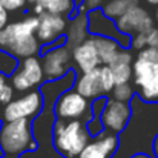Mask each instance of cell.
<instances>
[{
  "mask_svg": "<svg viewBox=\"0 0 158 158\" xmlns=\"http://www.w3.org/2000/svg\"><path fill=\"white\" fill-rule=\"evenodd\" d=\"M39 17H26L25 20L9 23L0 29V49L17 58L34 57L39 52V39L35 35Z\"/></svg>",
  "mask_w": 158,
  "mask_h": 158,
  "instance_id": "cell-1",
  "label": "cell"
},
{
  "mask_svg": "<svg viewBox=\"0 0 158 158\" xmlns=\"http://www.w3.org/2000/svg\"><path fill=\"white\" fill-rule=\"evenodd\" d=\"M89 143L88 127L81 120H60L54 127V146L66 158H77Z\"/></svg>",
  "mask_w": 158,
  "mask_h": 158,
  "instance_id": "cell-2",
  "label": "cell"
},
{
  "mask_svg": "<svg viewBox=\"0 0 158 158\" xmlns=\"http://www.w3.org/2000/svg\"><path fill=\"white\" fill-rule=\"evenodd\" d=\"M37 148L32 137L31 121L26 120H12L5 121L0 127V149L6 155H20Z\"/></svg>",
  "mask_w": 158,
  "mask_h": 158,
  "instance_id": "cell-3",
  "label": "cell"
},
{
  "mask_svg": "<svg viewBox=\"0 0 158 158\" xmlns=\"http://www.w3.org/2000/svg\"><path fill=\"white\" fill-rule=\"evenodd\" d=\"M114 86H115V78L112 75V71L107 64H105L92 71L81 72V75L75 83V91H78L83 97L89 100L112 92Z\"/></svg>",
  "mask_w": 158,
  "mask_h": 158,
  "instance_id": "cell-4",
  "label": "cell"
},
{
  "mask_svg": "<svg viewBox=\"0 0 158 158\" xmlns=\"http://www.w3.org/2000/svg\"><path fill=\"white\" fill-rule=\"evenodd\" d=\"M134 68V83L138 92L146 102L158 100V61H149L137 58L132 64Z\"/></svg>",
  "mask_w": 158,
  "mask_h": 158,
  "instance_id": "cell-5",
  "label": "cell"
},
{
  "mask_svg": "<svg viewBox=\"0 0 158 158\" xmlns=\"http://www.w3.org/2000/svg\"><path fill=\"white\" fill-rule=\"evenodd\" d=\"M43 77H45V71L40 60L35 57H28V58H22L20 68L12 75L11 83L14 89L25 92L39 86L43 81Z\"/></svg>",
  "mask_w": 158,
  "mask_h": 158,
  "instance_id": "cell-6",
  "label": "cell"
},
{
  "mask_svg": "<svg viewBox=\"0 0 158 158\" xmlns=\"http://www.w3.org/2000/svg\"><path fill=\"white\" fill-rule=\"evenodd\" d=\"M115 25H117V29H118L120 34H127V35L148 34L149 31H152L155 28L154 26V19L140 5L129 9L121 17H118Z\"/></svg>",
  "mask_w": 158,
  "mask_h": 158,
  "instance_id": "cell-7",
  "label": "cell"
},
{
  "mask_svg": "<svg viewBox=\"0 0 158 158\" xmlns=\"http://www.w3.org/2000/svg\"><path fill=\"white\" fill-rule=\"evenodd\" d=\"M43 106V98L42 94L34 91L29 92L17 100L9 102L5 110H3V117L5 121H12V120H29L31 117L37 115L42 110Z\"/></svg>",
  "mask_w": 158,
  "mask_h": 158,
  "instance_id": "cell-8",
  "label": "cell"
},
{
  "mask_svg": "<svg viewBox=\"0 0 158 158\" xmlns=\"http://www.w3.org/2000/svg\"><path fill=\"white\" fill-rule=\"evenodd\" d=\"M88 110V98L72 89L60 95L55 103V115L60 120H80Z\"/></svg>",
  "mask_w": 158,
  "mask_h": 158,
  "instance_id": "cell-9",
  "label": "cell"
},
{
  "mask_svg": "<svg viewBox=\"0 0 158 158\" xmlns=\"http://www.w3.org/2000/svg\"><path fill=\"white\" fill-rule=\"evenodd\" d=\"M72 55L68 46H58L43 55V71L45 77L49 80H57L63 77L71 68Z\"/></svg>",
  "mask_w": 158,
  "mask_h": 158,
  "instance_id": "cell-10",
  "label": "cell"
},
{
  "mask_svg": "<svg viewBox=\"0 0 158 158\" xmlns=\"http://www.w3.org/2000/svg\"><path fill=\"white\" fill-rule=\"evenodd\" d=\"M129 118H131V107L124 102H118L112 98L103 107L102 123L106 129L112 131L114 134L121 132L126 127Z\"/></svg>",
  "mask_w": 158,
  "mask_h": 158,
  "instance_id": "cell-11",
  "label": "cell"
},
{
  "mask_svg": "<svg viewBox=\"0 0 158 158\" xmlns=\"http://www.w3.org/2000/svg\"><path fill=\"white\" fill-rule=\"evenodd\" d=\"M64 28H66V20L63 15L52 14V12H43L39 15V26H37L35 35L39 42L51 43L61 35Z\"/></svg>",
  "mask_w": 158,
  "mask_h": 158,
  "instance_id": "cell-12",
  "label": "cell"
},
{
  "mask_svg": "<svg viewBox=\"0 0 158 158\" xmlns=\"http://www.w3.org/2000/svg\"><path fill=\"white\" fill-rule=\"evenodd\" d=\"M72 58H74V61L77 63V66L80 68L81 72L92 71V69L98 68L100 63H102L98 51H97V46H95V42H94L92 37L86 39L83 43H80L78 46L74 48Z\"/></svg>",
  "mask_w": 158,
  "mask_h": 158,
  "instance_id": "cell-13",
  "label": "cell"
},
{
  "mask_svg": "<svg viewBox=\"0 0 158 158\" xmlns=\"http://www.w3.org/2000/svg\"><path fill=\"white\" fill-rule=\"evenodd\" d=\"M118 146V140L114 134L103 135L94 141H89L77 158H112Z\"/></svg>",
  "mask_w": 158,
  "mask_h": 158,
  "instance_id": "cell-14",
  "label": "cell"
},
{
  "mask_svg": "<svg viewBox=\"0 0 158 158\" xmlns=\"http://www.w3.org/2000/svg\"><path fill=\"white\" fill-rule=\"evenodd\" d=\"M112 71V75L115 78V85L118 83H127L134 77V68H132V54L129 51H120L115 60L107 64Z\"/></svg>",
  "mask_w": 158,
  "mask_h": 158,
  "instance_id": "cell-15",
  "label": "cell"
},
{
  "mask_svg": "<svg viewBox=\"0 0 158 158\" xmlns=\"http://www.w3.org/2000/svg\"><path fill=\"white\" fill-rule=\"evenodd\" d=\"M88 20H89V31L95 35H106V37H112L109 29H117L115 22H112V19H109L105 15V12L102 9H94L89 11L88 14ZM118 31V29H117Z\"/></svg>",
  "mask_w": 158,
  "mask_h": 158,
  "instance_id": "cell-16",
  "label": "cell"
},
{
  "mask_svg": "<svg viewBox=\"0 0 158 158\" xmlns=\"http://www.w3.org/2000/svg\"><path fill=\"white\" fill-rule=\"evenodd\" d=\"M88 31H89V20L88 15L85 14H78L77 17L72 19L69 29H68V46L75 48L80 43H83L88 39Z\"/></svg>",
  "mask_w": 158,
  "mask_h": 158,
  "instance_id": "cell-17",
  "label": "cell"
},
{
  "mask_svg": "<svg viewBox=\"0 0 158 158\" xmlns=\"http://www.w3.org/2000/svg\"><path fill=\"white\" fill-rule=\"evenodd\" d=\"M94 42H95V46H97V51L100 55V60L103 64H110L115 57L118 55V52L121 51L120 49V43L110 37H106V35H94L92 37Z\"/></svg>",
  "mask_w": 158,
  "mask_h": 158,
  "instance_id": "cell-18",
  "label": "cell"
},
{
  "mask_svg": "<svg viewBox=\"0 0 158 158\" xmlns=\"http://www.w3.org/2000/svg\"><path fill=\"white\" fill-rule=\"evenodd\" d=\"M74 0H37L34 3V11L37 15L43 12H52V14H69L74 9Z\"/></svg>",
  "mask_w": 158,
  "mask_h": 158,
  "instance_id": "cell-19",
  "label": "cell"
},
{
  "mask_svg": "<svg viewBox=\"0 0 158 158\" xmlns=\"http://www.w3.org/2000/svg\"><path fill=\"white\" fill-rule=\"evenodd\" d=\"M140 0H106L102 6V11L112 20H117L123 14H126L129 9L138 6Z\"/></svg>",
  "mask_w": 158,
  "mask_h": 158,
  "instance_id": "cell-20",
  "label": "cell"
},
{
  "mask_svg": "<svg viewBox=\"0 0 158 158\" xmlns=\"http://www.w3.org/2000/svg\"><path fill=\"white\" fill-rule=\"evenodd\" d=\"M132 95H134V88L129 85V81L127 83H118L112 89V97H114V100H118V102L127 103L132 98Z\"/></svg>",
  "mask_w": 158,
  "mask_h": 158,
  "instance_id": "cell-21",
  "label": "cell"
},
{
  "mask_svg": "<svg viewBox=\"0 0 158 158\" xmlns=\"http://www.w3.org/2000/svg\"><path fill=\"white\" fill-rule=\"evenodd\" d=\"M12 98H14V86L6 80L3 72H0V103L8 105L9 102H12Z\"/></svg>",
  "mask_w": 158,
  "mask_h": 158,
  "instance_id": "cell-22",
  "label": "cell"
},
{
  "mask_svg": "<svg viewBox=\"0 0 158 158\" xmlns=\"http://www.w3.org/2000/svg\"><path fill=\"white\" fill-rule=\"evenodd\" d=\"M15 68H17V60L14 58V55L0 49V72L11 74Z\"/></svg>",
  "mask_w": 158,
  "mask_h": 158,
  "instance_id": "cell-23",
  "label": "cell"
},
{
  "mask_svg": "<svg viewBox=\"0 0 158 158\" xmlns=\"http://www.w3.org/2000/svg\"><path fill=\"white\" fill-rule=\"evenodd\" d=\"M138 58L149 60V61H158V48H154V46H146V48L140 49Z\"/></svg>",
  "mask_w": 158,
  "mask_h": 158,
  "instance_id": "cell-24",
  "label": "cell"
},
{
  "mask_svg": "<svg viewBox=\"0 0 158 158\" xmlns=\"http://www.w3.org/2000/svg\"><path fill=\"white\" fill-rule=\"evenodd\" d=\"M28 0H0V3L8 9V11H17L26 5Z\"/></svg>",
  "mask_w": 158,
  "mask_h": 158,
  "instance_id": "cell-25",
  "label": "cell"
},
{
  "mask_svg": "<svg viewBox=\"0 0 158 158\" xmlns=\"http://www.w3.org/2000/svg\"><path fill=\"white\" fill-rule=\"evenodd\" d=\"M132 46L135 49H143L148 46V34H135L132 35Z\"/></svg>",
  "mask_w": 158,
  "mask_h": 158,
  "instance_id": "cell-26",
  "label": "cell"
},
{
  "mask_svg": "<svg viewBox=\"0 0 158 158\" xmlns=\"http://www.w3.org/2000/svg\"><path fill=\"white\" fill-rule=\"evenodd\" d=\"M106 0H83V5H81V9H88V11H94V9H98L100 6L105 5Z\"/></svg>",
  "mask_w": 158,
  "mask_h": 158,
  "instance_id": "cell-27",
  "label": "cell"
},
{
  "mask_svg": "<svg viewBox=\"0 0 158 158\" xmlns=\"http://www.w3.org/2000/svg\"><path fill=\"white\" fill-rule=\"evenodd\" d=\"M148 46L158 48V28H154L148 32Z\"/></svg>",
  "mask_w": 158,
  "mask_h": 158,
  "instance_id": "cell-28",
  "label": "cell"
},
{
  "mask_svg": "<svg viewBox=\"0 0 158 158\" xmlns=\"http://www.w3.org/2000/svg\"><path fill=\"white\" fill-rule=\"evenodd\" d=\"M8 17H9V11L0 3V29L8 25Z\"/></svg>",
  "mask_w": 158,
  "mask_h": 158,
  "instance_id": "cell-29",
  "label": "cell"
},
{
  "mask_svg": "<svg viewBox=\"0 0 158 158\" xmlns=\"http://www.w3.org/2000/svg\"><path fill=\"white\" fill-rule=\"evenodd\" d=\"M154 154L158 158V135H157V138H155V141H154Z\"/></svg>",
  "mask_w": 158,
  "mask_h": 158,
  "instance_id": "cell-30",
  "label": "cell"
},
{
  "mask_svg": "<svg viewBox=\"0 0 158 158\" xmlns=\"http://www.w3.org/2000/svg\"><path fill=\"white\" fill-rule=\"evenodd\" d=\"M131 158H152V157H149L148 154H135L134 157H131Z\"/></svg>",
  "mask_w": 158,
  "mask_h": 158,
  "instance_id": "cell-31",
  "label": "cell"
},
{
  "mask_svg": "<svg viewBox=\"0 0 158 158\" xmlns=\"http://www.w3.org/2000/svg\"><path fill=\"white\" fill-rule=\"evenodd\" d=\"M149 5H154V6H158V0H146Z\"/></svg>",
  "mask_w": 158,
  "mask_h": 158,
  "instance_id": "cell-32",
  "label": "cell"
},
{
  "mask_svg": "<svg viewBox=\"0 0 158 158\" xmlns=\"http://www.w3.org/2000/svg\"><path fill=\"white\" fill-rule=\"evenodd\" d=\"M2 158H19L17 155H6V157H2Z\"/></svg>",
  "mask_w": 158,
  "mask_h": 158,
  "instance_id": "cell-33",
  "label": "cell"
},
{
  "mask_svg": "<svg viewBox=\"0 0 158 158\" xmlns=\"http://www.w3.org/2000/svg\"><path fill=\"white\" fill-rule=\"evenodd\" d=\"M155 19H157V22H158V6H157V9H155Z\"/></svg>",
  "mask_w": 158,
  "mask_h": 158,
  "instance_id": "cell-34",
  "label": "cell"
},
{
  "mask_svg": "<svg viewBox=\"0 0 158 158\" xmlns=\"http://www.w3.org/2000/svg\"><path fill=\"white\" fill-rule=\"evenodd\" d=\"M28 2H29V3H35L37 0H28Z\"/></svg>",
  "mask_w": 158,
  "mask_h": 158,
  "instance_id": "cell-35",
  "label": "cell"
}]
</instances>
